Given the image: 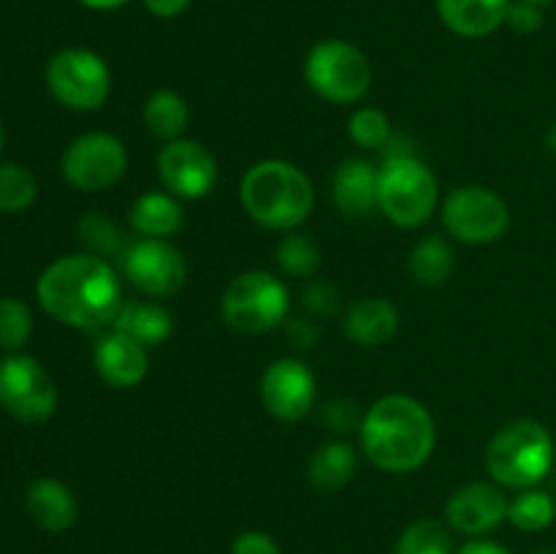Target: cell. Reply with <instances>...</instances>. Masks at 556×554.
Listing matches in <instances>:
<instances>
[{"instance_id": "cell-1", "label": "cell", "mask_w": 556, "mask_h": 554, "mask_svg": "<svg viewBox=\"0 0 556 554\" xmlns=\"http://www.w3.org/2000/svg\"><path fill=\"white\" fill-rule=\"evenodd\" d=\"M36 297L43 313L81 331L106 329L123 307L117 272L92 253L63 255L49 264L36 282Z\"/></svg>"}, {"instance_id": "cell-2", "label": "cell", "mask_w": 556, "mask_h": 554, "mask_svg": "<svg viewBox=\"0 0 556 554\" xmlns=\"http://www.w3.org/2000/svg\"><path fill=\"white\" fill-rule=\"evenodd\" d=\"M362 449L383 473H413L424 467L438 443L432 413L407 394L380 396L362 418Z\"/></svg>"}, {"instance_id": "cell-3", "label": "cell", "mask_w": 556, "mask_h": 554, "mask_svg": "<svg viewBox=\"0 0 556 554\" xmlns=\"http://www.w3.org/2000/svg\"><path fill=\"white\" fill-rule=\"evenodd\" d=\"M242 206L258 226L296 231L315 206L313 179L288 161H261L242 177Z\"/></svg>"}, {"instance_id": "cell-4", "label": "cell", "mask_w": 556, "mask_h": 554, "mask_svg": "<svg viewBox=\"0 0 556 554\" xmlns=\"http://www.w3.org/2000/svg\"><path fill=\"white\" fill-rule=\"evenodd\" d=\"M554 438L541 421L519 418L510 421L489 440L486 445V470L494 483L505 489H532L554 467Z\"/></svg>"}, {"instance_id": "cell-5", "label": "cell", "mask_w": 556, "mask_h": 554, "mask_svg": "<svg viewBox=\"0 0 556 554\" xmlns=\"http://www.w3.org/2000/svg\"><path fill=\"white\" fill-rule=\"evenodd\" d=\"M440 185L432 168L410 152H394L378 168V210L400 228H418L438 210Z\"/></svg>"}, {"instance_id": "cell-6", "label": "cell", "mask_w": 556, "mask_h": 554, "mask_svg": "<svg viewBox=\"0 0 556 554\" xmlns=\"http://www.w3.org/2000/svg\"><path fill=\"white\" fill-rule=\"evenodd\" d=\"M220 310L228 329L239 335H266L286 324L291 293L271 272H244L226 288Z\"/></svg>"}, {"instance_id": "cell-7", "label": "cell", "mask_w": 556, "mask_h": 554, "mask_svg": "<svg viewBox=\"0 0 556 554\" xmlns=\"http://www.w3.org/2000/svg\"><path fill=\"white\" fill-rule=\"evenodd\" d=\"M304 79L324 101L345 106L358 103L372 87V65L367 54L351 41L326 38L309 49L304 60Z\"/></svg>"}, {"instance_id": "cell-8", "label": "cell", "mask_w": 556, "mask_h": 554, "mask_svg": "<svg viewBox=\"0 0 556 554\" xmlns=\"http://www.w3.org/2000/svg\"><path fill=\"white\" fill-rule=\"evenodd\" d=\"M47 85L63 106L74 112H96L112 90V71L101 54L71 47L49 60Z\"/></svg>"}, {"instance_id": "cell-9", "label": "cell", "mask_w": 556, "mask_h": 554, "mask_svg": "<svg viewBox=\"0 0 556 554\" xmlns=\"http://www.w3.org/2000/svg\"><path fill=\"white\" fill-rule=\"evenodd\" d=\"M443 226L456 242L492 244L508 231L510 210L500 193L483 185H462L443 201Z\"/></svg>"}, {"instance_id": "cell-10", "label": "cell", "mask_w": 556, "mask_h": 554, "mask_svg": "<svg viewBox=\"0 0 556 554\" xmlns=\"http://www.w3.org/2000/svg\"><path fill=\"white\" fill-rule=\"evenodd\" d=\"M128 150L114 134H85L68 144L63 155V177L81 193H98L123 179Z\"/></svg>"}, {"instance_id": "cell-11", "label": "cell", "mask_w": 556, "mask_h": 554, "mask_svg": "<svg viewBox=\"0 0 556 554\" xmlns=\"http://www.w3.org/2000/svg\"><path fill=\"white\" fill-rule=\"evenodd\" d=\"M0 407L20 421H47L58 411V389L47 369L30 356L0 362Z\"/></svg>"}, {"instance_id": "cell-12", "label": "cell", "mask_w": 556, "mask_h": 554, "mask_svg": "<svg viewBox=\"0 0 556 554\" xmlns=\"http://www.w3.org/2000/svg\"><path fill=\"white\" fill-rule=\"evenodd\" d=\"M123 275L147 297L166 299L182 291L188 280V264L168 239H139L125 248Z\"/></svg>"}, {"instance_id": "cell-13", "label": "cell", "mask_w": 556, "mask_h": 554, "mask_svg": "<svg viewBox=\"0 0 556 554\" xmlns=\"http://www.w3.org/2000/svg\"><path fill=\"white\" fill-rule=\"evenodd\" d=\"M261 402L269 416L280 421H299L307 416L318 400L315 375L302 358H275L261 375Z\"/></svg>"}, {"instance_id": "cell-14", "label": "cell", "mask_w": 556, "mask_h": 554, "mask_svg": "<svg viewBox=\"0 0 556 554\" xmlns=\"http://www.w3.org/2000/svg\"><path fill=\"white\" fill-rule=\"evenodd\" d=\"M157 177L177 199H204L217 182V161L201 141L174 139L157 155Z\"/></svg>"}, {"instance_id": "cell-15", "label": "cell", "mask_w": 556, "mask_h": 554, "mask_svg": "<svg viewBox=\"0 0 556 554\" xmlns=\"http://www.w3.org/2000/svg\"><path fill=\"white\" fill-rule=\"evenodd\" d=\"M508 503L500 483H465L445 503V525L467 538H483L508 521Z\"/></svg>"}, {"instance_id": "cell-16", "label": "cell", "mask_w": 556, "mask_h": 554, "mask_svg": "<svg viewBox=\"0 0 556 554\" xmlns=\"http://www.w3.org/2000/svg\"><path fill=\"white\" fill-rule=\"evenodd\" d=\"M92 364L103 383H109L112 389H136L150 373L147 348L114 329L98 337L96 348H92Z\"/></svg>"}, {"instance_id": "cell-17", "label": "cell", "mask_w": 556, "mask_h": 554, "mask_svg": "<svg viewBox=\"0 0 556 554\" xmlns=\"http://www.w3.org/2000/svg\"><path fill=\"white\" fill-rule=\"evenodd\" d=\"M334 206L348 217H364L378 206V166L362 158H348L331 179Z\"/></svg>"}, {"instance_id": "cell-18", "label": "cell", "mask_w": 556, "mask_h": 554, "mask_svg": "<svg viewBox=\"0 0 556 554\" xmlns=\"http://www.w3.org/2000/svg\"><path fill=\"white\" fill-rule=\"evenodd\" d=\"M25 505L30 519L47 532H65L79 516L74 492L58 478H38L27 487Z\"/></svg>"}, {"instance_id": "cell-19", "label": "cell", "mask_w": 556, "mask_h": 554, "mask_svg": "<svg viewBox=\"0 0 556 554\" xmlns=\"http://www.w3.org/2000/svg\"><path fill=\"white\" fill-rule=\"evenodd\" d=\"M510 3L514 0H438V11L445 27L456 36L483 38L505 25Z\"/></svg>"}, {"instance_id": "cell-20", "label": "cell", "mask_w": 556, "mask_h": 554, "mask_svg": "<svg viewBox=\"0 0 556 554\" xmlns=\"http://www.w3.org/2000/svg\"><path fill=\"white\" fill-rule=\"evenodd\" d=\"M400 329V313L383 297L358 299L345 315V331L356 345L378 348L389 342Z\"/></svg>"}, {"instance_id": "cell-21", "label": "cell", "mask_w": 556, "mask_h": 554, "mask_svg": "<svg viewBox=\"0 0 556 554\" xmlns=\"http://www.w3.org/2000/svg\"><path fill=\"white\" fill-rule=\"evenodd\" d=\"M130 226L144 239H172L185 226V210L177 196L150 190L130 206Z\"/></svg>"}, {"instance_id": "cell-22", "label": "cell", "mask_w": 556, "mask_h": 554, "mask_svg": "<svg viewBox=\"0 0 556 554\" xmlns=\"http://www.w3.org/2000/svg\"><path fill=\"white\" fill-rule=\"evenodd\" d=\"M109 329L123 331L144 348L161 345L174 329L172 313L155 302H123Z\"/></svg>"}, {"instance_id": "cell-23", "label": "cell", "mask_w": 556, "mask_h": 554, "mask_svg": "<svg viewBox=\"0 0 556 554\" xmlns=\"http://www.w3.org/2000/svg\"><path fill=\"white\" fill-rule=\"evenodd\" d=\"M356 467L358 459L353 445L342 443V440H331V443H324L313 454L307 478L318 492H340L356 476Z\"/></svg>"}, {"instance_id": "cell-24", "label": "cell", "mask_w": 556, "mask_h": 554, "mask_svg": "<svg viewBox=\"0 0 556 554\" xmlns=\"http://www.w3.org/2000/svg\"><path fill=\"white\" fill-rule=\"evenodd\" d=\"M141 117H144L147 130L152 136L163 141L182 139V134L188 130L190 123V106L177 90H155L144 101V109H141Z\"/></svg>"}, {"instance_id": "cell-25", "label": "cell", "mask_w": 556, "mask_h": 554, "mask_svg": "<svg viewBox=\"0 0 556 554\" xmlns=\"http://www.w3.org/2000/svg\"><path fill=\"white\" fill-rule=\"evenodd\" d=\"M451 272H454V250H451V244L438 234L418 239L410 253L413 280L424 288H438L448 282Z\"/></svg>"}, {"instance_id": "cell-26", "label": "cell", "mask_w": 556, "mask_h": 554, "mask_svg": "<svg viewBox=\"0 0 556 554\" xmlns=\"http://www.w3.org/2000/svg\"><path fill=\"white\" fill-rule=\"evenodd\" d=\"M556 519V503L548 492L532 487L521 489L508 503V521L521 532H541Z\"/></svg>"}, {"instance_id": "cell-27", "label": "cell", "mask_w": 556, "mask_h": 554, "mask_svg": "<svg viewBox=\"0 0 556 554\" xmlns=\"http://www.w3.org/2000/svg\"><path fill=\"white\" fill-rule=\"evenodd\" d=\"M394 554H454L451 527L438 519H418L402 530Z\"/></svg>"}, {"instance_id": "cell-28", "label": "cell", "mask_w": 556, "mask_h": 554, "mask_svg": "<svg viewBox=\"0 0 556 554\" xmlns=\"http://www.w3.org/2000/svg\"><path fill=\"white\" fill-rule=\"evenodd\" d=\"M277 264L293 277H315L320 269V250L307 234L288 231L277 244Z\"/></svg>"}, {"instance_id": "cell-29", "label": "cell", "mask_w": 556, "mask_h": 554, "mask_svg": "<svg viewBox=\"0 0 556 554\" xmlns=\"http://www.w3.org/2000/svg\"><path fill=\"white\" fill-rule=\"evenodd\" d=\"M36 196V177L25 166L0 163V212H25Z\"/></svg>"}, {"instance_id": "cell-30", "label": "cell", "mask_w": 556, "mask_h": 554, "mask_svg": "<svg viewBox=\"0 0 556 554\" xmlns=\"http://www.w3.org/2000/svg\"><path fill=\"white\" fill-rule=\"evenodd\" d=\"M81 242L90 248L92 255H123V231L101 212H90L79 221Z\"/></svg>"}, {"instance_id": "cell-31", "label": "cell", "mask_w": 556, "mask_h": 554, "mask_svg": "<svg viewBox=\"0 0 556 554\" xmlns=\"http://www.w3.org/2000/svg\"><path fill=\"white\" fill-rule=\"evenodd\" d=\"M33 331V315L22 299L3 297L0 299V348L16 351L27 342Z\"/></svg>"}, {"instance_id": "cell-32", "label": "cell", "mask_w": 556, "mask_h": 554, "mask_svg": "<svg viewBox=\"0 0 556 554\" xmlns=\"http://www.w3.org/2000/svg\"><path fill=\"white\" fill-rule=\"evenodd\" d=\"M348 134L364 150H380L391 139V123L386 117V112H380V109L362 106L351 114Z\"/></svg>"}, {"instance_id": "cell-33", "label": "cell", "mask_w": 556, "mask_h": 554, "mask_svg": "<svg viewBox=\"0 0 556 554\" xmlns=\"http://www.w3.org/2000/svg\"><path fill=\"white\" fill-rule=\"evenodd\" d=\"M320 418H324L331 432H351V429L362 427L364 416H358V407L353 400H329L324 405Z\"/></svg>"}, {"instance_id": "cell-34", "label": "cell", "mask_w": 556, "mask_h": 554, "mask_svg": "<svg viewBox=\"0 0 556 554\" xmlns=\"http://www.w3.org/2000/svg\"><path fill=\"white\" fill-rule=\"evenodd\" d=\"M505 25L510 30L521 33V36H530V33H538L543 27V11L541 5L525 3V0H514L505 14Z\"/></svg>"}, {"instance_id": "cell-35", "label": "cell", "mask_w": 556, "mask_h": 554, "mask_svg": "<svg viewBox=\"0 0 556 554\" xmlns=\"http://www.w3.org/2000/svg\"><path fill=\"white\" fill-rule=\"evenodd\" d=\"M231 554H282L280 543L261 530H244L233 541Z\"/></svg>"}, {"instance_id": "cell-36", "label": "cell", "mask_w": 556, "mask_h": 554, "mask_svg": "<svg viewBox=\"0 0 556 554\" xmlns=\"http://www.w3.org/2000/svg\"><path fill=\"white\" fill-rule=\"evenodd\" d=\"M304 304H307L309 313L331 315L337 310V291L329 282L315 280L313 286H307V291H304Z\"/></svg>"}, {"instance_id": "cell-37", "label": "cell", "mask_w": 556, "mask_h": 554, "mask_svg": "<svg viewBox=\"0 0 556 554\" xmlns=\"http://www.w3.org/2000/svg\"><path fill=\"white\" fill-rule=\"evenodd\" d=\"M141 3H144V9L150 11L152 16H157V20H174V16L185 14L193 0H141Z\"/></svg>"}, {"instance_id": "cell-38", "label": "cell", "mask_w": 556, "mask_h": 554, "mask_svg": "<svg viewBox=\"0 0 556 554\" xmlns=\"http://www.w3.org/2000/svg\"><path fill=\"white\" fill-rule=\"evenodd\" d=\"M288 337H291L293 345L309 348L315 342V337H318V329L313 326V320L296 318V320H291V324H288Z\"/></svg>"}, {"instance_id": "cell-39", "label": "cell", "mask_w": 556, "mask_h": 554, "mask_svg": "<svg viewBox=\"0 0 556 554\" xmlns=\"http://www.w3.org/2000/svg\"><path fill=\"white\" fill-rule=\"evenodd\" d=\"M456 554H514L508 546L497 541H489V538H470L467 543H462L456 549Z\"/></svg>"}, {"instance_id": "cell-40", "label": "cell", "mask_w": 556, "mask_h": 554, "mask_svg": "<svg viewBox=\"0 0 556 554\" xmlns=\"http://www.w3.org/2000/svg\"><path fill=\"white\" fill-rule=\"evenodd\" d=\"M79 3L92 11H114V9H123L128 0H79Z\"/></svg>"}, {"instance_id": "cell-41", "label": "cell", "mask_w": 556, "mask_h": 554, "mask_svg": "<svg viewBox=\"0 0 556 554\" xmlns=\"http://www.w3.org/2000/svg\"><path fill=\"white\" fill-rule=\"evenodd\" d=\"M546 141H548V147H552V152H554V155H556V119H554L552 125H548Z\"/></svg>"}, {"instance_id": "cell-42", "label": "cell", "mask_w": 556, "mask_h": 554, "mask_svg": "<svg viewBox=\"0 0 556 554\" xmlns=\"http://www.w3.org/2000/svg\"><path fill=\"white\" fill-rule=\"evenodd\" d=\"M525 3H532V5H541V9H543V5H552V3H554V0H525Z\"/></svg>"}, {"instance_id": "cell-43", "label": "cell", "mask_w": 556, "mask_h": 554, "mask_svg": "<svg viewBox=\"0 0 556 554\" xmlns=\"http://www.w3.org/2000/svg\"><path fill=\"white\" fill-rule=\"evenodd\" d=\"M532 554H556V549H538V552H532Z\"/></svg>"}, {"instance_id": "cell-44", "label": "cell", "mask_w": 556, "mask_h": 554, "mask_svg": "<svg viewBox=\"0 0 556 554\" xmlns=\"http://www.w3.org/2000/svg\"><path fill=\"white\" fill-rule=\"evenodd\" d=\"M0 144H3V128H0Z\"/></svg>"}]
</instances>
